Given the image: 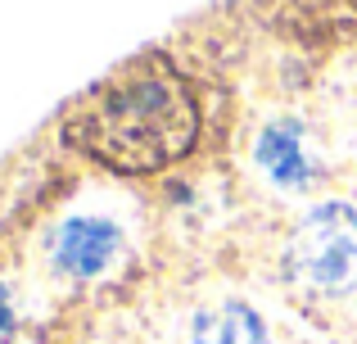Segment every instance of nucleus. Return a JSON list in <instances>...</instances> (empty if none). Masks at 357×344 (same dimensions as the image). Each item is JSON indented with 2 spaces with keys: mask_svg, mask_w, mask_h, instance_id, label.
Instances as JSON below:
<instances>
[{
  "mask_svg": "<svg viewBox=\"0 0 357 344\" xmlns=\"http://www.w3.org/2000/svg\"><path fill=\"white\" fill-rule=\"evenodd\" d=\"M258 168L280 186V190H303L317 177V159L303 141L298 123H271L258 136Z\"/></svg>",
  "mask_w": 357,
  "mask_h": 344,
  "instance_id": "nucleus-4",
  "label": "nucleus"
},
{
  "mask_svg": "<svg viewBox=\"0 0 357 344\" xmlns=\"http://www.w3.org/2000/svg\"><path fill=\"white\" fill-rule=\"evenodd\" d=\"M122 249V231L109 218H68L54 236V263L68 276H100Z\"/></svg>",
  "mask_w": 357,
  "mask_h": 344,
  "instance_id": "nucleus-3",
  "label": "nucleus"
},
{
  "mask_svg": "<svg viewBox=\"0 0 357 344\" xmlns=\"http://www.w3.org/2000/svg\"><path fill=\"white\" fill-rule=\"evenodd\" d=\"M199 109L163 54H136L63 118V141L114 172H158L190 154Z\"/></svg>",
  "mask_w": 357,
  "mask_h": 344,
  "instance_id": "nucleus-1",
  "label": "nucleus"
},
{
  "mask_svg": "<svg viewBox=\"0 0 357 344\" xmlns=\"http://www.w3.org/2000/svg\"><path fill=\"white\" fill-rule=\"evenodd\" d=\"M285 263L307 290L357 304V209L344 200L307 209L289 236Z\"/></svg>",
  "mask_w": 357,
  "mask_h": 344,
  "instance_id": "nucleus-2",
  "label": "nucleus"
},
{
  "mask_svg": "<svg viewBox=\"0 0 357 344\" xmlns=\"http://www.w3.org/2000/svg\"><path fill=\"white\" fill-rule=\"evenodd\" d=\"M14 331V304H9V290L0 285V340Z\"/></svg>",
  "mask_w": 357,
  "mask_h": 344,
  "instance_id": "nucleus-6",
  "label": "nucleus"
},
{
  "mask_svg": "<svg viewBox=\"0 0 357 344\" xmlns=\"http://www.w3.org/2000/svg\"><path fill=\"white\" fill-rule=\"evenodd\" d=\"M181 344H271L262 317L240 299H218L208 308H199L185 327Z\"/></svg>",
  "mask_w": 357,
  "mask_h": 344,
  "instance_id": "nucleus-5",
  "label": "nucleus"
}]
</instances>
